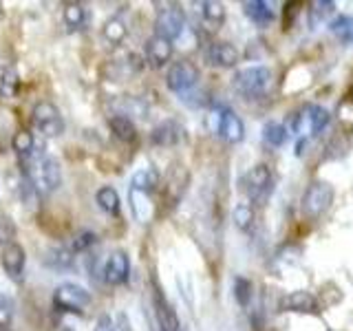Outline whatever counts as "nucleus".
Instances as JSON below:
<instances>
[{
    "mask_svg": "<svg viewBox=\"0 0 353 331\" xmlns=\"http://www.w3.org/2000/svg\"><path fill=\"white\" fill-rule=\"evenodd\" d=\"M27 179L31 183V188L38 194L47 197L53 194L62 183V168L60 161L55 157H49V154L36 152L29 159V170H27Z\"/></svg>",
    "mask_w": 353,
    "mask_h": 331,
    "instance_id": "1",
    "label": "nucleus"
},
{
    "mask_svg": "<svg viewBox=\"0 0 353 331\" xmlns=\"http://www.w3.org/2000/svg\"><path fill=\"white\" fill-rule=\"evenodd\" d=\"M272 80L274 73L268 66H248V69H243L234 75V88L243 97L256 99L270 91Z\"/></svg>",
    "mask_w": 353,
    "mask_h": 331,
    "instance_id": "2",
    "label": "nucleus"
},
{
    "mask_svg": "<svg viewBox=\"0 0 353 331\" xmlns=\"http://www.w3.org/2000/svg\"><path fill=\"white\" fill-rule=\"evenodd\" d=\"M93 303L91 292L77 283H62L53 292V307L69 314H84V309Z\"/></svg>",
    "mask_w": 353,
    "mask_h": 331,
    "instance_id": "3",
    "label": "nucleus"
},
{
    "mask_svg": "<svg viewBox=\"0 0 353 331\" xmlns=\"http://www.w3.org/2000/svg\"><path fill=\"white\" fill-rule=\"evenodd\" d=\"M241 188L254 203H263L274 190V174L270 170V166L256 163L254 168H250L245 174H243Z\"/></svg>",
    "mask_w": 353,
    "mask_h": 331,
    "instance_id": "4",
    "label": "nucleus"
},
{
    "mask_svg": "<svg viewBox=\"0 0 353 331\" xmlns=\"http://www.w3.org/2000/svg\"><path fill=\"white\" fill-rule=\"evenodd\" d=\"M196 84H199V69L188 60L174 62L170 66L168 75H165V86H168L172 93L181 95V99L192 95Z\"/></svg>",
    "mask_w": 353,
    "mask_h": 331,
    "instance_id": "5",
    "label": "nucleus"
},
{
    "mask_svg": "<svg viewBox=\"0 0 353 331\" xmlns=\"http://www.w3.org/2000/svg\"><path fill=\"white\" fill-rule=\"evenodd\" d=\"M31 117H33V126H36L47 139L60 137L64 132V119L60 115V108L53 102H47V99L38 102L31 110Z\"/></svg>",
    "mask_w": 353,
    "mask_h": 331,
    "instance_id": "6",
    "label": "nucleus"
},
{
    "mask_svg": "<svg viewBox=\"0 0 353 331\" xmlns=\"http://www.w3.org/2000/svg\"><path fill=\"white\" fill-rule=\"evenodd\" d=\"M183 31H185V14L179 5L170 3L163 9H159L157 20H154V36L174 42L176 38H181Z\"/></svg>",
    "mask_w": 353,
    "mask_h": 331,
    "instance_id": "7",
    "label": "nucleus"
},
{
    "mask_svg": "<svg viewBox=\"0 0 353 331\" xmlns=\"http://www.w3.org/2000/svg\"><path fill=\"white\" fill-rule=\"evenodd\" d=\"M331 201H334V188L327 181H314L305 192L303 210L309 217H320L331 208Z\"/></svg>",
    "mask_w": 353,
    "mask_h": 331,
    "instance_id": "8",
    "label": "nucleus"
},
{
    "mask_svg": "<svg viewBox=\"0 0 353 331\" xmlns=\"http://www.w3.org/2000/svg\"><path fill=\"white\" fill-rule=\"evenodd\" d=\"M216 132L219 137L228 143H239L245 137V126H243L241 117L232 108L223 106L216 110Z\"/></svg>",
    "mask_w": 353,
    "mask_h": 331,
    "instance_id": "9",
    "label": "nucleus"
},
{
    "mask_svg": "<svg viewBox=\"0 0 353 331\" xmlns=\"http://www.w3.org/2000/svg\"><path fill=\"white\" fill-rule=\"evenodd\" d=\"M0 259H3L5 274L9 276L11 281L20 283L22 274H25V265H27V252H25V248H22L20 243H16V241H9Z\"/></svg>",
    "mask_w": 353,
    "mask_h": 331,
    "instance_id": "10",
    "label": "nucleus"
},
{
    "mask_svg": "<svg viewBox=\"0 0 353 331\" xmlns=\"http://www.w3.org/2000/svg\"><path fill=\"white\" fill-rule=\"evenodd\" d=\"M128 274H130V261L126 257V252H113L108 257L106 265H104V283L106 285H121V283H126L128 279Z\"/></svg>",
    "mask_w": 353,
    "mask_h": 331,
    "instance_id": "11",
    "label": "nucleus"
},
{
    "mask_svg": "<svg viewBox=\"0 0 353 331\" xmlns=\"http://www.w3.org/2000/svg\"><path fill=\"white\" fill-rule=\"evenodd\" d=\"M183 135H185V130L179 121L165 119L159 126H154V130L150 132V141L154 143V146L168 148V146H176V143L183 139Z\"/></svg>",
    "mask_w": 353,
    "mask_h": 331,
    "instance_id": "12",
    "label": "nucleus"
},
{
    "mask_svg": "<svg viewBox=\"0 0 353 331\" xmlns=\"http://www.w3.org/2000/svg\"><path fill=\"white\" fill-rule=\"evenodd\" d=\"M152 309H154V320H157L159 331H181L179 318H176L172 305L161 296V292H154Z\"/></svg>",
    "mask_w": 353,
    "mask_h": 331,
    "instance_id": "13",
    "label": "nucleus"
},
{
    "mask_svg": "<svg viewBox=\"0 0 353 331\" xmlns=\"http://www.w3.org/2000/svg\"><path fill=\"white\" fill-rule=\"evenodd\" d=\"M205 58L212 66L230 69V66H234L239 62V51L230 42H210L205 49Z\"/></svg>",
    "mask_w": 353,
    "mask_h": 331,
    "instance_id": "14",
    "label": "nucleus"
},
{
    "mask_svg": "<svg viewBox=\"0 0 353 331\" xmlns=\"http://www.w3.org/2000/svg\"><path fill=\"white\" fill-rule=\"evenodd\" d=\"M199 7V18H201V27L210 33H214L225 20V7L216 3V0H203L196 3Z\"/></svg>",
    "mask_w": 353,
    "mask_h": 331,
    "instance_id": "15",
    "label": "nucleus"
},
{
    "mask_svg": "<svg viewBox=\"0 0 353 331\" xmlns=\"http://www.w3.org/2000/svg\"><path fill=\"white\" fill-rule=\"evenodd\" d=\"M128 199H130V210H132V217H135L139 223H150L152 217H154V205L150 201V194L143 192V190H137V188L130 185L128 190Z\"/></svg>",
    "mask_w": 353,
    "mask_h": 331,
    "instance_id": "16",
    "label": "nucleus"
},
{
    "mask_svg": "<svg viewBox=\"0 0 353 331\" xmlns=\"http://www.w3.org/2000/svg\"><path fill=\"white\" fill-rule=\"evenodd\" d=\"M146 58H148V64L154 66V69H159V66L168 64V60L172 58V42L165 40V38H159V36L148 38V42H146Z\"/></svg>",
    "mask_w": 353,
    "mask_h": 331,
    "instance_id": "17",
    "label": "nucleus"
},
{
    "mask_svg": "<svg viewBox=\"0 0 353 331\" xmlns=\"http://www.w3.org/2000/svg\"><path fill=\"white\" fill-rule=\"evenodd\" d=\"M243 11L256 27H270L276 20L272 3H265V0H248V3H243Z\"/></svg>",
    "mask_w": 353,
    "mask_h": 331,
    "instance_id": "18",
    "label": "nucleus"
},
{
    "mask_svg": "<svg viewBox=\"0 0 353 331\" xmlns=\"http://www.w3.org/2000/svg\"><path fill=\"white\" fill-rule=\"evenodd\" d=\"M281 309L285 312H303V314H316L318 309V301L309 294V292H292L285 298H281Z\"/></svg>",
    "mask_w": 353,
    "mask_h": 331,
    "instance_id": "19",
    "label": "nucleus"
},
{
    "mask_svg": "<svg viewBox=\"0 0 353 331\" xmlns=\"http://www.w3.org/2000/svg\"><path fill=\"white\" fill-rule=\"evenodd\" d=\"M86 7L82 3H75V0H71V3H64L62 7V20L69 31H80L84 29L86 25Z\"/></svg>",
    "mask_w": 353,
    "mask_h": 331,
    "instance_id": "20",
    "label": "nucleus"
},
{
    "mask_svg": "<svg viewBox=\"0 0 353 331\" xmlns=\"http://www.w3.org/2000/svg\"><path fill=\"white\" fill-rule=\"evenodd\" d=\"M108 126L110 130H113V135L124 141V143H130L137 139V126L135 121H132L130 117H124V115H110L108 119Z\"/></svg>",
    "mask_w": 353,
    "mask_h": 331,
    "instance_id": "21",
    "label": "nucleus"
},
{
    "mask_svg": "<svg viewBox=\"0 0 353 331\" xmlns=\"http://www.w3.org/2000/svg\"><path fill=\"white\" fill-rule=\"evenodd\" d=\"M95 203H97V208L102 210V212H106L108 217H117V214H119V210H121L119 194H117L115 188H110V185L99 188V190L95 192Z\"/></svg>",
    "mask_w": 353,
    "mask_h": 331,
    "instance_id": "22",
    "label": "nucleus"
},
{
    "mask_svg": "<svg viewBox=\"0 0 353 331\" xmlns=\"http://www.w3.org/2000/svg\"><path fill=\"white\" fill-rule=\"evenodd\" d=\"M113 106L117 108L115 115H124V117H130V119H132V115L146 117V113H148V106L143 104L139 97H130V95L113 99Z\"/></svg>",
    "mask_w": 353,
    "mask_h": 331,
    "instance_id": "23",
    "label": "nucleus"
},
{
    "mask_svg": "<svg viewBox=\"0 0 353 331\" xmlns=\"http://www.w3.org/2000/svg\"><path fill=\"white\" fill-rule=\"evenodd\" d=\"M102 36L108 44H115V47H119L121 42L126 40L128 36V27H126V22L121 20L119 16H113V18H108L104 22V27H102Z\"/></svg>",
    "mask_w": 353,
    "mask_h": 331,
    "instance_id": "24",
    "label": "nucleus"
},
{
    "mask_svg": "<svg viewBox=\"0 0 353 331\" xmlns=\"http://www.w3.org/2000/svg\"><path fill=\"white\" fill-rule=\"evenodd\" d=\"M18 88H20L18 73L11 69V66L0 64V97H3V99L16 97L18 95Z\"/></svg>",
    "mask_w": 353,
    "mask_h": 331,
    "instance_id": "25",
    "label": "nucleus"
},
{
    "mask_svg": "<svg viewBox=\"0 0 353 331\" xmlns=\"http://www.w3.org/2000/svg\"><path fill=\"white\" fill-rule=\"evenodd\" d=\"M11 146H14V150H16V154L20 159H27V161L38 152L36 150V139H33V135L29 130H18L14 135V139H11Z\"/></svg>",
    "mask_w": 353,
    "mask_h": 331,
    "instance_id": "26",
    "label": "nucleus"
},
{
    "mask_svg": "<svg viewBox=\"0 0 353 331\" xmlns=\"http://www.w3.org/2000/svg\"><path fill=\"white\" fill-rule=\"evenodd\" d=\"M132 188H137V190H143V192H152L154 188L159 185V172L154 168H143V170H137L132 174V181H130Z\"/></svg>",
    "mask_w": 353,
    "mask_h": 331,
    "instance_id": "27",
    "label": "nucleus"
},
{
    "mask_svg": "<svg viewBox=\"0 0 353 331\" xmlns=\"http://www.w3.org/2000/svg\"><path fill=\"white\" fill-rule=\"evenodd\" d=\"M329 31L334 33L342 44H353V18L351 16H338L336 20H331Z\"/></svg>",
    "mask_w": 353,
    "mask_h": 331,
    "instance_id": "28",
    "label": "nucleus"
},
{
    "mask_svg": "<svg viewBox=\"0 0 353 331\" xmlns=\"http://www.w3.org/2000/svg\"><path fill=\"white\" fill-rule=\"evenodd\" d=\"M301 121H307L309 124V130L312 132H323L325 126L329 124V113L323 108V106H309L307 108V115L298 117Z\"/></svg>",
    "mask_w": 353,
    "mask_h": 331,
    "instance_id": "29",
    "label": "nucleus"
},
{
    "mask_svg": "<svg viewBox=\"0 0 353 331\" xmlns=\"http://www.w3.org/2000/svg\"><path fill=\"white\" fill-rule=\"evenodd\" d=\"M44 265H49L53 270H64V268H71L73 265V252L69 248H55L49 250L44 254Z\"/></svg>",
    "mask_w": 353,
    "mask_h": 331,
    "instance_id": "30",
    "label": "nucleus"
},
{
    "mask_svg": "<svg viewBox=\"0 0 353 331\" xmlns=\"http://www.w3.org/2000/svg\"><path fill=\"white\" fill-rule=\"evenodd\" d=\"M334 11H336V3H331V0H318V3H312V9H309V25L316 27L318 22H325Z\"/></svg>",
    "mask_w": 353,
    "mask_h": 331,
    "instance_id": "31",
    "label": "nucleus"
},
{
    "mask_svg": "<svg viewBox=\"0 0 353 331\" xmlns=\"http://www.w3.org/2000/svg\"><path fill=\"white\" fill-rule=\"evenodd\" d=\"M232 219H234L236 228L243 232H250L254 228V221H256V217H254V208L248 203H239L234 208V212H232Z\"/></svg>",
    "mask_w": 353,
    "mask_h": 331,
    "instance_id": "32",
    "label": "nucleus"
},
{
    "mask_svg": "<svg viewBox=\"0 0 353 331\" xmlns=\"http://www.w3.org/2000/svg\"><path fill=\"white\" fill-rule=\"evenodd\" d=\"M287 137H290L287 135V128L283 124H276V121H270V124H265V128H263V139L274 148L283 146V143L287 141Z\"/></svg>",
    "mask_w": 353,
    "mask_h": 331,
    "instance_id": "33",
    "label": "nucleus"
},
{
    "mask_svg": "<svg viewBox=\"0 0 353 331\" xmlns=\"http://www.w3.org/2000/svg\"><path fill=\"white\" fill-rule=\"evenodd\" d=\"M14 323V301L0 294V329H9Z\"/></svg>",
    "mask_w": 353,
    "mask_h": 331,
    "instance_id": "34",
    "label": "nucleus"
},
{
    "mask_svg": "<svg viewBox=\"0 0 353 331\" xmlns=\"http://www.w3.org/2000/svg\"><path fill=\"white\" fill-rule=\"evenodd\" d=\"M234 296L239 305L248 307L252 301V283L248 279H234Z\"/></svg>",
    "mask_w": 353,
    "mask_h": 331,
    "instance_id": "35",
    "label": "nucleus"
},
{
    "mask_svg": "<svg viewBox=\"0 0 353 331\" xmlns=\"http://www.w3.org/2000/svg\"><path fill=\"white\" fill-rule=\"evenodd\" d=\"M97 243V234H93V232H82V234H77L73 241H71V245L69 250L75 254V252H86L91 245H95Z\"/></svg>",
    "mask_w": 353,
    "mask_h": 331,
    "instance_id": "36",
    "label": "nucleus"
},
{
    "mask_svg": "<svg viewBox=\"0 0 353 331\" xmlns=\"http://www.w3.org/2000/svg\"><path fill=\"white\" fill-rule=\"evenodd\" d=\"M95 331H115V325H113V320H110V316H102L97 320V325H95Z\"/></svg>",
    "mask_w": 353,
    "mask_h": 331,
    "instance_id": "37",
    "label": "nucleus"
},
{
    "mask_svg": "<svg viewBox=\"0 0 353 331\" xmlns=\"http://www.w3.org/2000/svg\"><path fill=\"white\" fill-rule=\"evenodd\" d=\"M115 329L117 331H135V329H132V325H130V320H128L126 314H119L117 316V327Z\"/></svg>",
    "mask_w": 353,
    "mask_h": 331,
    "instance_id": "38",
    "label": "nucleus"
},
{
    "mask_svg": "<svg viewBox=\"0 0 353 331\" xmlns=\"http://www.w3.org/2000/svg\"><path fill=\"white\" fill-rule=\"evenodd\" d=\"M0 331H9V329H0Z\"/></svg>",
    "mask_w": 353,
    "mask_h": 331,
    "instance_id": "39",
    "label": "nucleus"
}]
</instances>
